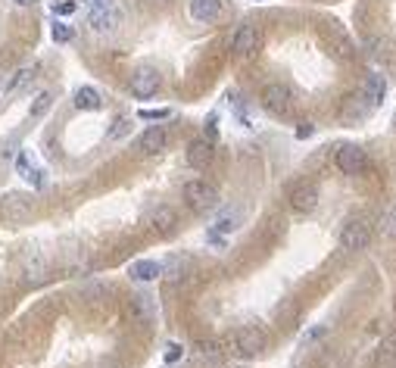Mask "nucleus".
Instances as JSON below:
<instances>
[{"instance_id": "obj_1", "label": "nucleus", "mask_w": 396, "mask_h": 368, "mask_svg": "<svg viewBox=\"0 0 396 368\" xmlns=\"http://www.w3.org/2000/svg\"><path fill=\"white\" fill-rule=\"evenodd\" d=\"M184 203L194 212H212L219 206V191L203 178H194V181L184 184Z\"/></svg>"}, {"instance_id": "obj_2", "label": "nucleus", "mask_w": 396, "mask_h": 368, "mask_svg": "<svg viewBox=\"0 0 396 368\" xmlns=\"http://www.w3.org/2000/svg\"><path fill=\"white\" fill-rule=\"evenodd\" d=\"M87 25L94 28L97 34H109L122 25V10L107 3V0H94L91 3V13H87Z\"/></svg>"}, {"instance_id": "obj_3", "label": "nucleus", "mask_w": 396, "mask_h": 368, "mask_svg": "<svg viewBox=\"0 0 396 368\" xmlns=\"http://www.w3.org/2000/svg\"><path fill=\"white\" fill-rule=\"evenodd\" d=\"M262 106L275 113V116H290V106H294V94H290L287 84L272 82L262 88Z\"/></svg>"}, {"instance_id": "obj_4", "label": "nucleus", "mask_w": 396, "mask_h": 368, "mask_svg": "<svg viewBox=\"0 0 396 368\" xmlns=\"http://www.w3.org/2000/svg\"><path fill=\"white\" fill-rule=\"evenodd\" d=\"M231 347L241 356H259L262 349H265V334H262L256 325H243L231 334Z\"/></svg>"}, {"instance_id": "obj_5", "label": "nucleus", "mask_w": 396, "mask_h": 368, "mask_svg": "<svg viewBox=\"0 0 396 368\" xmlns=\"http://www.w3.org/2000/svg\"><path fill=\"white\" fill-rule=\"evenodd\" d=\"M337 169H340L343 175H362V172L368 169V157H365V150L356 147V143H343L340 150H337Z\"/></svg>"}, {"instance_id": "obj_6", "label": "nucleus", "mask_w": 396, "mask_h": 368, "mask_svg": "<svg viewBox=\"0 0 396 368\" xmlns=\"http://www.w3.org/2000/svg\"><path fill=\"white\" fill-rule=\"evenodd\" d=\"M160 84H162L160 72L150 69V66H144V69H138L135 76H131L128 88H131V97H138V100H150V97L160 91Z\"/></svg>"}, {"instance_id": "obj_7", "label": "nucleus", "mask_w": 396, "mask_h": 368, "mask_svg": "<svg viewBox=\"0 0 396 368\" xmlns=\"http://www.w3.org/2000/svg\"><path fill=\"white\" fill-rule=\"evenodd\" d=\"M259 47H262L259 25H241L234 32V38H231V50H234V56H253Z\"/></svg>"}, {"instance_id": "obj_8", "label": "nucleus", "mask_w": 396, "mask_h": 368, "mask_svg": "<svg viewBox=\"0 0 396 368\" xmlns=\"http://www.w3.org/2000/svg\"><path fill=\"white\" fill-rule=\"evenodd\" d=\"M0 216L7 222H25L32 218V197L28 194H7L0 200Z\"/></svg>"}, {"instance_id": "obj_9", "label": "nucleus", "mask_w": 396, "mask_h": 368, "mask_svg": "<svg viewBox=\"0 0 396 368\" xmlns=\"http://www.w3.org/2000/svg\"><path fill=\"white\" fill-rule=\"evenodd\" d=\"M371 244V231H368V225H365V222H356V218H353V222H346V225H343V231H340V246L343 250H365V246Z\"/></svg>"}, {"instance_id": "obj_10", "label": "nucleus", "mask_w": 396, "mask_h": 368, "mask_svg": "<svg viewBox=\"0 0 396 368\" xmlns=\"http://www.w3.org/2000/svg\"><path fill=\"white\" fill-rule=\"evenodd\" d=\"M166 143H168V131L162 125H153V128H147L138 137V150L147 153V157H156L160 150H166Z\"/></svg>"}, {"instance_id": "obj_11", "label": "nucleus", "mask_w": 396, "mask_h": 368, "mask_svg": "<svg viewBox=\"0 0 396 368\" xmlns=\"http://www.w3.org/2000/svg\"><path fill=\"white\" fill-rule=\"evenodd\" d=\"M290 206H294L296 212H312L318 206V191H316V184H296L294 194H290Z\"/></svg>"}, {"instance_id": "obj_12", "label": "nucleus", "mask_w": 396, "mask_h": 368, "mask_svg": "<svg viewBox=\"0 0 396 368\" xmlns=\"http://www.w3.org/2000/svg\"><path fill=\"white\" fill-rule=\"evenodd\" d=\"M371 103H368V97L365 94H349L346 100H343V106H340V116L346 119V122H359V119H365L371 113Z\"/></svg>"}, {"instance_id": "obj_13", "label": "nucleus", "mask_w": 396, "mask_h": 368, "mask_svg": "<svg viewBox=\"0 0 396 368\" xmlns=\"http://www.w3.org/2000/svg\"><path fill=\"white\" fill-rule=\"evenodd\" d=\"M212 141H206V137H197V141L188 143V163L194 165V169H206L209 163H212Z\"/></svg>"}, {"instance_id": "obj_14", "label": "nucleus", "mask_w": 396, "mask_h": 368, "mask_svg": "<svg viewBox=\"0 0 396 368\" xmlns=\"http://www.w3.org/2000/svg\"><path fill=\"white\" fill-rule=\"evenodd\" d=\"M190 16L197 22H215L222 16V0H190Z\"/></svg>"}, {"instance_id": "obj_15", "label": "nucleus", "mask_w": 396, "mask_h": 368, "mask_svg": "<svg viewBox=\"0 0 396 368\" xmlns=\"http://www.w3.org/2000/svg\"><path fill=\"white\" fill-rule=\"evenodd\" d=\"M128 275H131L135 281H156L162 275V266L153 262V260H138V262H131Z\"/></svg>"}, {"instance_id": "obj_16", "label": "nucleus", "mask_w": 396, "mask_h": 368, "mask_svg": "<svg viewBox=\"0 0 396 368\" xmlns=\"http://www.w3.org/2000/svg\"><path fill=\"white\" fill-rule=\"evenodd\" d=\"M175 222H178V216H175V209H168V206H156L153 216H150V225H153L156 234H168L175 228Z\"/></svg>"}, {"instance_id": "obj_17", "label": "nucleus", "mask_w": 396, "mask_h": 368, "mask_svg": "<svg viewBox=\"0 0 396 368\" xmlns=\"http://www.w3.org/2000/svg\"><path fill=\"white\" fill-rule=\"evenodd\" d=\"M324 34H328L331 50H334V54L340 56V60H349V56H353V41H349V38L340 32V28H328Z\"/></svg>"}, {"instance_id": "obj_18", "label": "nucleus", "mask_w": 396, "mask_h": 368, "mask_svg": "<svg viewBox=\"0 0 396 368\" xmlns=\"http://www.w3.org/2000/svg\"><path fill=\"white\" fill-rule=\"evenodd\" d=\"M75 106H78V109H100V106H103L100 91L91 88V84L78 88V91H75Z\"/></svg>"}, {"instance_id": "obj_19", "label": "nucleus", "mask_w": 396, "mask_h": 368, "mask_svg": "<svg viewBox=\"0 0 396 368\" xmlns=\"http://www.w3.org/2000/svg\"><path fill=\"white\" fill-rule=\"evenodd\" d=\"M365 97H368L371 106H377V103L384 100V94H387V78L384 76H368V82H365Z\"/></svg>"}, {"instance_id": "obj_20", "label": "nucleus", "mask_w": 396, "mask_h": 368, "mask_svg": "<svg viewBox=\"0 0 396 368\" xmlns=\"http://www.w3.org/2000/svg\"><path fill=\"white\" fill-rule=\"evenodd\" d=\"M237 225H241V212L231 209V212H222V216H219V222H215V231H219V234H231Z\"/></svg>"}, {"instance_id": "obj_21", "label": "nucleus", "mask_w": 396, "mask_h": 368, "mask_svg": "<svg viewBox=\"0 0 396 368\" xmlns=\"http://www.w3.org/2000/svg\"><path fill=\"white\" fill-rule=\"evenodd\" d=\"M50 106H54V94H50V91H44V94L34 97V103H32V109H28V113H32V119H41Z\"/></svg>"}, {"instance_id": "obj_22", "label": "nucleus", "mask_w": 396, "mask_h": 368, "mask_svg": "<svg viewBox=\"0 0 396 368\" xmlns=\"http://www.w3.org/2000/svg\"><path fill=\"white\" fill-rule=\"evenodd\" d=\"M50 38H54L56 44H69L75 38V32H72V25H66V22L56 19L54 25H50Z\"/></svg>"}, {"instance_id": "obj_23", "label": "nucleus", "mask_w": 396, "mask_h": 368, "mask_svg": "<svg viewBox=\"0 0 396 368\" xmlns=\"http://www.w3.org/2000/svg\"><path fill=\"white\" fill-rule=\"evenodd\" d=\"M34 72H38V66H25V69H19V72H16V78L7 84V91H19V88H25V84L34 78Z\"/></svg>"}, {"instance_id": "obj_24", "label": "nucleus", "mask_w": 396, "mask_h": 368, "mask_svg": "<svg viewBox=\"0 0 396 368\" xmlns=\"http://www.w3.org/2000/svg\"><path fill=\"white\" fill-rule=\"evenodd\" d=\"M131 312H135L138 319H150V315H153L150 297H131Z\"/></svg>"}, {"instance_id": "obj_25", "label": "nucleus", "mask_w": 396, "mask_h": 368, "mask_svg": "<svg viewBox=\"0 0 396 368\" xmlns=\"http://www.w3.org/2000/svg\"><path fill=\"white\" fill-rule=\"evenodd\" d=\"M128 131H131V122H128V119H119V122H113V128H109V141H119V137H125Z\"/></svg>"}, {"instance_id": "obj_26", "label": "nucleus", "mask_w": 396, "mask_h": 368, "mask_svg": "<svg viewBox=\"0 0 396 368\" xmlns=\"http://www.w3.org/2000/svg\"><path fill=\"white\" fill-rule=\"evenodd\" d=\"M381 359L384 362H393L396 359V337H384V347H381Z\"/></svg>"}, {"instance_id": "obj_27", "label": "nucleus", "mask_w": 396, "mask_h": 368, "mask_svg": "<svg viewBox=\"0 0 396 368\" xmlns=\"http://www.w3.org/2000/svg\"><path fill=\"white\" fill-rule=\"evenodd\" d=\"M138 116L147 119V122H156V119H168V109H141Z\"/></svg>"}, {"instance_id": "obj_28", "label": "nucleus", "mask_w": 396, "mask_h": 368, "mask_svg": "<svg viewBox=\"0 0 396 368\" xmlns=\"http://www.w3.org/2000/svg\"><path fill=\"white\" fill-rule=\"evenodd\" d=\"M215 135H219V116L212 113V116L206 119V135L203 137H206V141H215Z\"/></svg>"}, {"instance_id": "obj_29", "label": "nucleus", "mask_w": 396, "mask_h": 368, "mask_svg": "<svg viewBox=\"0 0 396 368\" xmlns=\"http://www.w3.org/2000/svg\"><path fill=\"white\" fill-rule=\"evenodd\" d=\"M368 47H371V54H387L390 41L387 38H368Z\"/></svg>"}, {"instance_id": "obj_30", "label": "nucleus", "mask_w": 396, "mask_h": 368, "mask_svg": "<svg viewBox=\"0 0 396 368\" xmlns=\"http://www.w3.org/2000/svg\"><path fill=\"white\" fill-rule=\"evenodd\" d=\"M56 16H69V13H75V0H60V3H56Z\"/></svg>"}, {"instance_id": "obj_31", "label": "nucleus", "mask_w": 396, "mask_h": 368, "mask_svg": "<svg viewBox=\"0 0 396 368\" xmlns=\"http://www.w3.org/2000/svg\"><path fill=\"white\" fill-rule=\"evenodd\" d=\"M182 353H184V349L178 347V343H168V347H166V362H178V359H182Z\"/></svg>"}, {"instance_id": "obj_32", "label": "nucleus", "mask_w": 396, "mask_h": 368, "mask_svg": "<svg viewBox=\"0 0 396 368\" xmlns=\"http://www.w3.org/2000/svg\"><path fill=\"white\" fill-rule=\"evenodd\" d=\"M197 349H200L203 359H219V349H215V343H200Z\"/></svg>"}, {"instance_id": "obj_33", "label": "nucleus", "mask_w": 396, "mask_h": 368, "mask_svg": "<svg viewBox=\"0 0 396 368\" xmlns=\"http://www.w3.org/2000/svg\"><path fill=\"white\" fill-rule=\"evenodd\" d=\"M309 135H312V125H309V122L296 128V137H309Z\"/></svg>"}, {"instance_id": "obj_34", "label": "nucleus", "mask_w": 396, "mask_h": 368, "mask_svg": "<svg viewBox=\"0 0 396 368\" xmlns=\"http://www.w3.org/2000/svg\"><path fill=\"white\" fill-rule=\"evenodd\" d=\"M13 3H19V7H32L34 0H13Z\"/></svg>"}, {"instance_id": "obj_35", "label": "nucleus", "mask_w": 396, "mask_h": 368, "mask_svg": "<svg viewBox=\"0 0 396 368\" xmlns=\"http://www.w3.org/2000/svg\"><path fill=\"white\" fill-rule=\"evenodd\" d=\"M87 3H94V0H87Z\"/></svg>"}, {"instance_id": "obj_36", "label": "nucleus", "mask_w": 396, "mask_h": 368, "mask_svg": "<svg viewBox=\"0 0 396 368\" xmlns=\"http://www.w3.org/2000/svg\"><path fill=\"white\" fill-rule=\"evenodd\" d=\"M393 122H396V116H393Z\"/></svg>"}, {"instance_id": "obj_37", "label": "nucleus", "mask_w": 396, "mask_h": 368, "mask_svg": "<svg viewBox=\"0 0 396 368\" xmlns=\"http://www.w3.org/2000/svg\"><path fill=\"white\" fill-rule=\"evenodd\" d=\"M0 88H3V84H0Z\"/></svg>"}]
</instances>
